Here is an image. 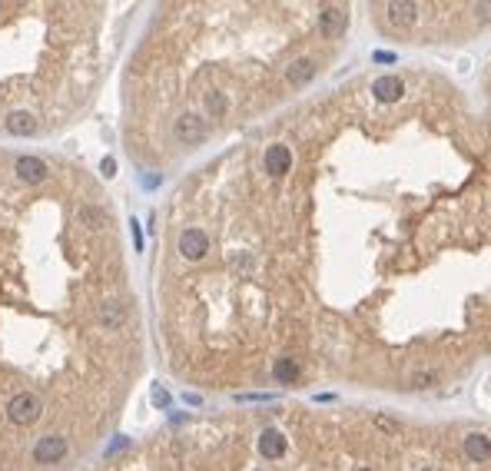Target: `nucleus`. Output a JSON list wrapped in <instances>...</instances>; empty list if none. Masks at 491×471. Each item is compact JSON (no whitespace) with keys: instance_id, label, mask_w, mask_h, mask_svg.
Listing matches in <instances>:
<instances>
[{"instance_id":"1","label":"nucleus","mask_w":491,"mask_h":471,"mask_svg":"<svg viewBox=\"0 0 491 471\" xmlns=\"http://www.w3.org/2000/svg\"><path fill=\"white\" fill-rule=\"evenodd\" d=\"M43 412V405H40V398L34 392H17V395L7 402V418L14 421V425H34Z\"/></svg>"},{"instance_id":"2","label":"nucleus","mask_w":491,"mask_h":471,"mask_svg":"<svg viewBox=\"0 0 491 471\" xmlns=\"http://www.w3.org/2000/svg\"><path fill=\"white\" fill-rule=\"evenodd\" d=\"M173 136H176L183 146H196V143L206 140V123H203L199 116L183 113L179 120H176V127H173Z\"/></svg>"},{"instance_id":"3","label":"nucleus","mask_w":491,"mask_h":471,"mask_svg":"<svg viewBox=\"0 0 491 471\" xmlns=\"http://www.w3.org/2000/svg\"><path fill=\"white\" fill-rule=\"evenodd\" d=\"M345 23H349V14H345V7H322L319 14V30L325 40H339L345 34Z\"/></svg>"},{"instance_id":"4","label":"nucleus","mask_w":491,"mask_h":471,"mask_svg":"<svg viewBox=\"0 0 491 471\" xmlns=\"http://www.w3.org/2000/svg\"><path fill=\"white\" fill-rule=\"evenodd\" d=\"M179 252L186 256V259H203L209 252V236L203 232V229H186L183 236H179Z\"/></svg>"},{"instance_id":"5","label":"nucleus","mask_w":491,"mask_h":471,"mask_svg":"<svg viewBox=\"0 0 491 471\" xmlns=\"http://www.w3.org/2000/svg\"><path fill=\"white\" fill-rule=\"evenodd\" d=\"M67 454V438H60V435H47V438H40L37 448H34V458H37L40 465H54Z\"/></svg>"},{"instance_id":"6","label":"nucleus","mask_w":491,"mask_h":471,"mask_svg":"<svg viewBox=\"0 0 491 471\" xmlns=\"http://www.w3.org/2000/svg\"><path fill=\"white\" fill-rule=\"evenodd\" d=\"M385 20L392 27H398V30H405V27H412L418 20V7L405 3V0H392V3H385Z\"/></svg>"},{"instance_id":"7","label":"nucleus","mask_w":491,"mask_h":471,"mask_svg":"<svg viewBox=\"0 0 491 471\" xmlns=\"http://www.w3.org/2000/svg\"><path fill=\"white\" fill-rule=\"evenodd\" d=\"M14 170H17V176L23 183H30V186H37V183H43V179L50 176V166H47L43 160H37V156H20Z\"/></svg>"},{"instance_id":"8","label":"nucleus","mask_w":491,"mask_h":471,"mask_svg":"<svg viewBox=\"0 0 491 471\" xmlns=\"http://www.w3.org/2000/svg\"><path fill=\"white\" fill-rule=\"evenodd\" d=\"M289 166H292V153H289V146H269L265 150V173L269 176H285L289 173Z\"/></svg>"},{"instance_id":"9","label":"nucleus","mask_w":491,"mask_h":471,"mask_svg":"<svg viewBox=\"0 0 491 471\" xmlns=\"http://www.w3.org/2000/svg\"><path fill=\"white\" fill-rule=\"evenodd\" d=\"M372 94H375L382 103H395L398 96L405 94V83H402L398 76H378L375 83H372Z\"/></svg>"},{"instance_id":"10","label":"nucleus","mask_w":491,"mask_h":471,"mask_svg":"<svg viewBox=\"0 0 491 471\" xmlns=\"http://www.w3.org/2000/svg\"><path fill=\"white\" fill-rule=\"evenodd\" d=\"M3 130L14 133V136H30V133L37 130V120H34V113H27V110H14V113L3 120Z\"/></svg>"},{"instance_id":"11","label":"nucleus","mask_w":491,"mask_h":471,"mask_svg":"<svg viewBox=\"0 0 491 471\" xmlns=\"http://www.w3.org/2000/svg\"><path fill=\"white\" fill-rule=\"evenodd\" d=\"M259 452H263V458H283V454H285V438H283V432H276V428H265L263 438H259Z\"/></svg>"},{"instance_id":"12","label":"nucleus","mask_w":491,"mask_h":471,"mask_svg":"<svg viewBox=\"0 0 491 471\" xmlns=\"http://www.w3.org/2000/svg\"><path fill=\"white\" fill-rule=\"evenodd\" d=\"M312 74H316V63L303 57V60H296V63H289L285 80H289L292 87H303V83H309V80H312Z\"/></svg>"},{"instance_id":"13","label":"nucleus","mask_w":491,"mask_h":471,"mask_svg":"<svg viewBox=\"0 0 491 471\" xmlns=\"http://www.w3.org/2000/svg\"><path fill=\"white\" fill-rule=\"evenodd\" d=\"M465 454H468L472 461H488L491 438H485V435H468V438H465Z\"/></svg>"},{"instance_id":"14","label":"nucleus","mask_w":491,"mask_h":471,"mask_svg":"<svg viewBox=\"0 0 491 471\" xmlns=\"http://www.w3.org/2000/svg\"><path fill=\"white\" fill-rule=\"evenodd\" d=\"M127 319V309L120 305V302H103L100 305V322L107 325V329H120Z\"/></svg>"},{"instance_id":"15","label":"nucleus","mask_w":491,"mask_h":471,"mask_svg":"<svg viewBox=\"0 0 491 471\" xmlns=\"http://www.w3.org/2000/svg\"><path fill=\"white\" fill-rule=\"evenodd\" d=\"M80 223H87L90 229H103V226H110V216L96 206H83L80 209Z\"/></svg>"},{"instance_id":"16","label":"nucleus","mask_w":491,"mask_h":471,"mask_svg":"<svg viewBox=\"0 0 491 471\" xmlns=\"http://www.w3.org/2000/svg\"><path fill=\"white\" fill-rule=\"evenodd\" d=\"M272 375L279 378V382H296V378H299V365H296V358H279V362H276V369H272Z\"/></svg>"},{"instance_id":"17","label":"nucleus","mask_w":491,"mask_h":471,"mask_svg":"<svg viewBox=\"0 0 491 471\" xmlns=\"http://www.w3.org/2000/svg\"><path fill=\"white\" fill-rule=\"evenodd\" d=\"M408 385L412 388H432V385H438V375L435 372H415V375L408 378Z\"/></svg>"},{"instance_id":"18","label":"nucleus","mask_w":491,"mask_h":471,"mask_svg":"<svg viewBox=\"0 0 491 471\" xmlns=\"http://www.w3.org/2000/svg\"><path fill=\"white\" fill-rule=\"evenodd\" d=\"M206 107H209V113H212V116H223V113H226V100H223L219 94H209V96H206Z\"/></svg>"},{"instance_id":"19","label":"nucleus","mask_w":491,"mask_h":471,"mask_svg":"<svg viewBox=\"0 0 491 471\" xmlns=\"http://www.w3.org/2000/svg\"><path fill=\"white\" fill-rule=\"evenodd\" d=\"M375 425L382 428V432H389V435H398V432H402V425H398L395 418H385V415H375Z\"/></svg>"},{"instance_id":"20","label":"nucleus","mask_w":491,"mask_h":471,"mask_svg":"<svg viewBox=\"0 0 491 471\" xmlns=\"http://www.w3.org/2000/svg\"><path fill=\"white\" fill-rule=\"evenodd\" d=\"M153 405L166 408V405H170V392H166V388H153Z\"/></svg>"},{"instance_id":"21","label":"nucleus","mask_w":491,"mask_h":471,"mask_svg":"<svg viewBox=\"0 0 491 471\" xmlns=\"http://www.w3.org/2000/svg\"><path fill=\"white\" fill-rule=\"evenodd\" d=\"M100 173H103L107 179H110V176H116V160H110V156H107V160L100 163Z\"/></svg>"},{"instance_id":"22","label":"nucleus","mask_w":491,"mask_h":471,"mask_svg":"<svg viewBox=\"0 0 491 471\" xmlns=\"http://www.w3.org/2000/svg\"><path fill=\"white\" fill-rule=\"evenodd\" d=\"M133 243H136V252L143 249V232H140V223H133Z\"/></svg>"},{"instance_id":"23","label":"nucleus","mask_w":491,"mask_h":471,"mask_svg":"<svg viewBox=\"0 0 491 471\" xmlns=\"http://www.w3.org/2000/svg\"><path fill=\"white\" fill-rule=\"evenodd\" d=\"M375 60H378V63H392V60H395V54H385V50H378Z\"/></svg>"},{"instance_id":"24","label":"nucleus","mask_w":491,"mask_h":471,"mask_svg":"<svg viewBox=\"0 0 491 471\" xmlns=\"http://www.w3.org/2000/svg\"><path fill=\"white\" fill-rule=\"evenodd\" d=\"M422 471H438V468H422Z\"/></svg>"},{"instance_id":"25","label":"nucleus","mask_w":491,"mask_h":471,"mask_svg":"<svg viewBox=\"0 0 491 471\" xmlns=\"http://www.w3.org/2000/svg\"><path fill=\"white\" fill-rule=\"evenodd\" d=\"M359 471H365V468H359Z\"/></svg>"}]
</instances>
